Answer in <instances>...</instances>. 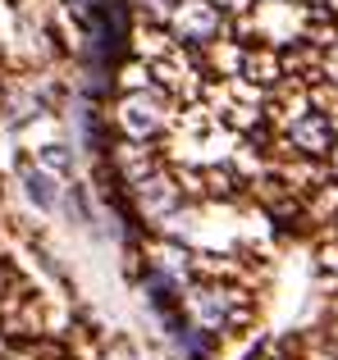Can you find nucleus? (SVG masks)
<instances>
[{"label": "nucleus", "instance_id": "9", "mask_svg": "<svg viewBox=\"0 0 338 360\" xmlns=\"http://www.w3.org/2000/svg\"><path fill=\"white\" fill-rule=\"evenodd\" d=\"M256 360H275V356H256Z\"/></svg>", "mask_w": 338, "mask_h": 360}, {"label": "nucleus", "instance_id": "3", "mask_svg": "<svg viewBox=\"0 0 338 360\" xmlns=\"http://www.w3.org/2000/svg\"><path fill=\"white\" fill-rule=\"evenodd\" d=\"M119 128H124L128 137H137V141L156 137V132L165 128L161 96H151V91H133V96H124V101H119Z\"/></svg>", "mask_w": 338, "mask_h": 360}, {"label": "nucleus", "instance_id": "7", "mask_svg": "<svg viewBox=\"0 0 338 360\" xmlns=\"http://www.w3.org/2000/svg\"><path fill=\"white\" fill-rule=\"evenodd\" d=\"M42 165H46V169H60V174H64V169H73V160H69V150H64V146H46V150H42Z\"/></svg>", "mask_w": 338, "mask_h": 360}, {"label": "nucleus", "instance_id": "5", "mask_svg": "<svg viewBox=\"0 0 338 360\" xmlns=\"http://www.w3.org/2000/svg\"><path fill=\"white\" fill-rule=\"evenodd\" d=\"M178 201H183V192L174 187V178L146 174L142 183H137V205H142L151 219H165V214H174V210H178Z\"/></svg>", "mask_w": 338, "mask_h": 360}, {"label": "nucleus", "instance_id": "2", "mask_svg": "<svg viewBox=\"0 0 338 360\" xmlns=\"http://www.w3.org/2000/svg\"><path fill=\"white\" fill-rule=\"evenodd\" d=\"M187 315H192L196 328L220 333V328H229V319H233V297L224 288H215V283H201V288L187 292Z\"/></svg>", "mask_w": 338, "mask_h": 360}, {"label": "nucleus", "instance_id": "1", "mask_svg": "<svg viewBox=\"0 0 338 360\" xmlns=\"http://www.w3.org/2000/svg\"><path fill=\"white\" fill-rule=\"evenodd\" d=\"M224 27V14L211 0H178L174 14H169V32L187 46H211Z\"/></svg>", "mask_w": 338, "mask_h": 360}, {"label": "nucleus", "instance_id": "6", "mask_svg": "<svg viewBox=\"0 0 338 360\" xmlns=\"http://www.w3.org/2000/svg\"><path fill=\"white\" fill-rule=\"evenodd\" d=\"M27 196H32L42 210H55V205H60V192H55L51 174H42V169H32V174H27Z\"/></svg>", "mask_w": 338, "mask_h": 360}, {"label": "nucleus", "instance_id": "4", "mask_svg": "<svg viewBox=\"0 0 338 360\" xmlns=\"http://www.w3.org/2000/svg\"><path fill=\"white\" fill-rule=\"evenodd\" d=\"M334 119L330 115H297L288 123V141H293L302 155H325L334 146Z\"/></svg>", "mask_w": 338, "mask_h": 360}, {"label": "nucleus", "instance_id": "8", "mask_svg": "<svg viewBox=\"0 0 338 360\" xmlns=\"http://www.w3.org/2000/svg\"><path fill=\"white\" fill-rule=\"evenodd\" d=\"M137 5H142V9H151V14H174V5H178V0H137Z\"/></svg>", "mask_w": 338, "mask_h": 360}]
</instances>
